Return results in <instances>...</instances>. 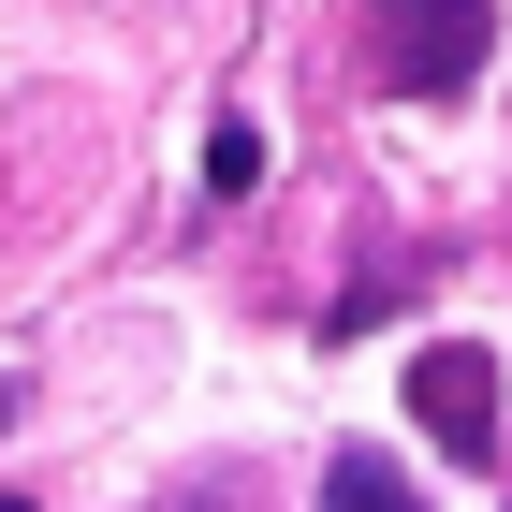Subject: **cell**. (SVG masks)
<instances>
[{
    "instance_id": "6da1fadb",
    "label": "cell",
    "mask_w": 512,
    "mask_h": 512,
    "mask_svg": "<svg viewBox=\"0 0 512 512\" xmlns=\"http://www.w3.org/2000/svg\"><path fill=\"white\" fill-rule=\"evenodd\" d=\"M352 44L395 103H454L498 59V0H352Z\"/></svg>"
},
{
    "instance_id": "7a4b0ae2",
    "label": "cell",
    "mask_w": 512,
    "mask_h": 512,
    "mask_svg": "<svg viewBox=\"0 0 512 512\" xmlns=\"http://www.w3.org/2000/svg\"><path fill=\"white\" fill-rule=\"evenodd\" d=\"M410 410H425V439L454 454V469H498V352L439 337V352L410 366Z\"/></svg>"
},
{
    "instance_id": "3957f363",
    "label": "cell",
    "mask_w": 512,
    "mask_h": 512,
    "mask_svg": "<svg viewBox=\"0 0 512 512\" xmlns=\"http://www.w3.org/2000/svg\"><path fill=\"white\" fill-rule=\"evenodd\" d=\"M322 512H425V498H410V469H395V454H366V439H352V454L322 469Z\"/></svg>"
},
{
    "instance_id": "277c9868",
    "label": "cell",
    "mask_w": 512,
    "mask_h": 512,
    "mask_svg": "<svg viewBox=\"0 0 512 512\" xmlns=\"http://www.w3.org/2000/svg\"><path fill=\"white\" fill-rule=\"evenodd\" d=\"M249 191H264V132L220 118V132H205V205H249Z\"/></svg>"
},
{
    "instance_id": "5b68a950",
    "label": "cell",
    "mask_w": 512,
    "mask_h": 512,
    "mask_svg": "<svg viewBox=\"0 0 512 512\" xmlns=\"http://www.w3.org/2000/svg\"><path fill=\"white\" fill-rule=\"evenodd\" d=\"M0 512H15V498H0Z\"/></svg>"
}]
</instances>
